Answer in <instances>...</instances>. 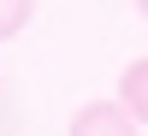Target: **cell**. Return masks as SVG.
<instances>
[{
	"mask_svg": "<svg viewBox=\"0 0 148 136\" xmlns=\"http://www.w3.org/2000/svg\"><path fill=\"white\" fill-rule=\"evenodd\" d=\"M71 136H136V118H130L125 101H89L77 107V118H71Z\"/></svg>",
	"mask_w": 148,
	"mask_h": 136,
	"instance_id": "cell-1",
	"label": "cell"
},
{
	"mask_svg": "<svg viewBox=\"0 0 148 136\" xmlns=\"http://www.w3.org/2000/svg\"><path fill=\"white\" fill-rule=\"evenodd\" d=\"M119 101L130 107V118L148 124V59H130L125 77H119Z\"/></svg>",
	"mask_w": 148,
	"mask_h": 136,
	"instance_id": "cell-2",
	"label": "cell"
},
{
	"mask_svg": "<svg viewBox=\"0 0 148 136\" xmlns=\"http://www.w3.org/2000/svg\"><path fill=\"white\" fill-rule=\"evenodd\" d=\"M30 12H36V0H0V42H12V36L24 30Z\"/></svg>",
	"mask_w": 148,
	"mask_h": 136,
	"instance_id": "cell-3",
	"label": "cell"
},
{
	"mask_svg": "<svg viewBox=\"0 0 148 136\" xmlns=\"http://www.w3.org/2000/svg\"><path fill=\"white\" fill-rule=\"evenodd\" d=\"M136 12H142V18H148V0H136Z\"/></svg>",
	"mask_w": 148,
	"mask_h": 136,
	"instance_id": "cell-4",
	"label": "cell"
}]
</instances>
